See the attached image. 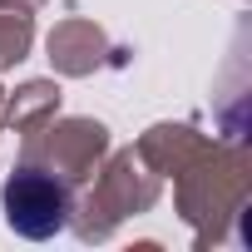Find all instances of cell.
Segmentation results:
<instances>
[{
  "mask_svg": "<svg viewBox=\"0 0 252 252\" xmlns=\"http://www.w3.org/2000/svg\"><path fill=\"white\" fill-rule=\"evenodd\" d=\"M5 218L10 227H20L25 237H50L60 222H64V193L55 183H45L40 173H20L10 188H5Z\"/></svg>",
  "mask_w": 252,
  "mask_h": 252,
  "instance_id": "1",
  "label": "cell"
}]
</instances>
